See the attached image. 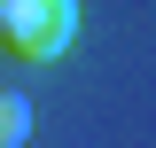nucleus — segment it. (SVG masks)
<instances>
[{
  "label": "nucleus",
  "instance_id": "2",
  "mask_svg": "<svg viewBox=\"0 0 156 148\" xmlns=\"http://www.w3.org/2000/svg\"><path fill=\"white\" fill-rule=\"evenodd\" d=\"M31 140V101L16 86H0V148H23Z\"/></svg>",
  "mask_w": 156,
  "mask_h": 148
},
{
  "label": "nucleus",
  "instance_id": "1",
  "mask_svg": "<svg viewBox=\"0 0 156 148\" xmlns=\"http://www.w3.org/2000/svg\"><path fill=\"white\" fill-rule=\"evenodd\" d=\"M78 39V0H0V47L23 62H55Z\"/></svg>",
  "mask_w": 156,
  "mask_h": 148
}]
</instances>
